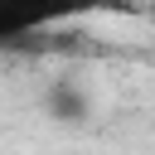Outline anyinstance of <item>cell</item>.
Segmentation results:
<instances>
[{"instance_id": "1", "label": "cell", "mask_w": 155, "mask_h": 155, "mask_svg": "<svg viewBox=\"0 0 155 155\" xmlns=\"http://www.w3.org/2000/svg\"><path fill=\"white\" fill-rule=\"evenodd\" d=\"M102 10H126V0H0V44L29 39L44 29H63Z\"/></svg>"}]
</instances>
